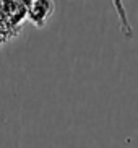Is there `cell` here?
<instances>
[{
	"label": "cell",
	"instance_id": "6da1fadb",
	"mask_svg": "<svg viewBox=\"0 0 138 148\" xmlns=\"http://www.w3.org/2000/svg\"><path fill=\"white\" fill-rule=\"evenodd\" d=\"M28 20V5L23 0H0V33L8 39L21 31Z\"/></svg>",
	"mask_w": 138,
	"mask_h": 148
},
{
	"label": "cell",
	"instance_id": "7a4b0ae2",
	"mask_svg": "<svg viewBox=\"0 0 138 148\" xmlns=\"http://www.w3.org/2000/svg\"><path fill=\"white\" fill-rule=\"evenodd\" d=\"M28 5V20L38 28L46 26L49 18L55 12V2L52 0H31L26 2Z\"/></svg>",
	"mask_w": 138,
	"mask_h": 148
},
{
	"label": "cell",
	"instance_id": "3957f363",
	"mask_svg": "<svg viewBox=\"0 0 138 148\" xmlns=\"http://www.w3.org/2000/svg\"><path fill=\"white\" fill-rule=\"evenodd\" d=\"M7 41H8V38H7L5 34H2V33H0V47H2V46L7 42Z\"/></svg>",
	"mask_w": 138,
	"mask_h": 148
}]
</instances>
